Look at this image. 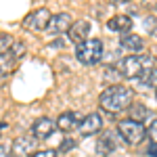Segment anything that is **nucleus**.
I'll return each instance as SVG.
<instances>
[{
    "instance_id": "nucleus-1",
    "label": "nucleus",
    "mask_w": 157,
    "mask_h": 157,
    "mask_svg": "<svg viewBox=\"0 0 157 157\" xmlns=\"http://www.w3.org/2000/svg\"><path fill=\"white\" fill-rule=\"evenodd\" d=\"M134 103V92L128 86H109L101 92L98 97V105L105 109L107 113H120V111H128V107Z\"/></svg>"
},
{
    "instance_id": "nucleus-2",
    "label": "nucleus",
    "mask_w": 157,
    "mask_h": 157,
    "mask_svg": "<svg viewBox=\"0 0 157 157\" xmlns=\"http://www.w3.org/2000/svg\"><path fill=\"white\" fill-rule=\"evenodd\" d=\"M151 69H155V61L151 55H128L117 63V75L126 80H138Z\"/></svg>"
},
{
    "instance_id": "nucleus-3",
    "label": "nucleus",
    "mask_w": 157,
    "mask_h": 157,
    "mask_svg": "<svg viewBox=\"0 0 157 157\" xmlns=\"http://www.w3.org/2000/svg\"><path fill=\"white\" fill-rule=\"evenodd\" d=\"M105 55V46L98 38H88L75 46V59L82 65H97Z\"/></svg>"
},
{
    "instance_id": "nucleus-4",
    "label": "nucleus",
    "mask_w": 157,
    "mask_h": 157,
    "mask_svg": "<svg viewBox=\"0 0 157 157\" xmlns=\"http://www.w3.org/2000/svg\"><path fill=\"white\" fill-rule=\"evenodd\" d=\"M117 136H120V140H124L126 145H140L143 138L147 136V132H145V126L143 124L132 121V120H121L117 124Z\"/></svg>"
},
{
    "instance_id": "nucleus-5",
    "label": "nucleus",
    "mask_w": 157,
    "mask_h": 157,
    "mask_svg": "<svg viewBox=\"0 0 157 157\" xmlns=\"http://www.w3.org/2000/svg\"><path fill=\"white\" fill-rule=\"evenodd\" d=\"M38 151V140L32 134H21L13 140L11 155L13 157H32Z\"/></svg>"
},
{
    "instance_id": "nucleus-6",
    "label": "nucleus",
    "mask_w": 157,
    "mask_h": 157,
    "mask_svg": "<svg viewBox=\"0 0 157 157\" xmlns=\"http://www.w3.org/2000/svg\"><path fill=\"white\" fill-rule=\"evenodd\" d=\"M50 17H52V13L48 9H36V11H32L27 17L23 19V27L25 29H29V32H42V29H46L50 23Z\"/></svg>"
},
{
    "instance_id": "nucleus-7",
    "label": "nucleus",
    "mask_w": 157,
    "mask_h": 157,
    "mask_svg": "<svg viewBox=\"0 0 157 157\" xmlns=\"http://www.w3.org/2000/svg\"><path fill=\"white\" fill-rule=\"evenodd\" d=\"M90 29H92L90 21H86V19H78V21H73L71 27L67 29V40L73 42V44L78 46V44H82L84 40H88Z\"/></svg>"
},
{
    "instance_id": "nucleus-8",
    "label": "nucleus",
    "mask_w": 157,
    "mask_h": 157,
    "mask_svg": "<svg viewBox=\"0 0 157 157\" xmlns=\"http://www.w3.org/2000/svg\"><path fill=\"white\" fill-rule=\"evenodd\" d=\"M120 136L115 132H111V130H105L103 132V136H98V140H97V153L101 157L105 155H111V153H115L117 151V147H120Z\"/></svg>"
},
{
    "instance_id": "nucleus-9",
    "label": "nucleus",
    "mask_w": 157,
    "mask_h": 157,
    "mask_svg": "<svg viewBox=\"0 0 157 157\" xmlns=\"http://www.w3.org/2000/svg\"><path fill=\"white\" fill-rule=\"evenodd\" d=\"M71 15L69 13H59V15H52L48 23V34L50 36H61V34H67V29L71 27Z\"/></svg>"
},
{
    "instance_id": "nucleus-10",
    "label": "nucleus",
    "mask_w": 157,
    "mask_h": 157,
    "mask_svg": "<svg viewBox=\"0 0 157 157\" xmlns=\"http://www.w3.org/2000/svg\"><path fill=\"white\" fill-rule=\"evenodd\" d=\"M55 132V121L50 117H38L34 124H32V136L36 140H44L48 138L50 134Z\"/></svg>"
},
{
    "instance_id": "nucleus-11",
    "label": "nucleus",
    "mask_w": 157,
    "mask_h": 157,
    "mask_svg": "<svg viewBox=\"0 0 157 157\" xmlns=\"http://www.w3.org/2000/svg\"><path fill=\"white\" fill-rule=\"evenodd\" d=\"M101 128H103V120L98 113H88L84 120H80V130L84 136H92V134L101 132Z\"/></svg>"
},
{
    "instance_id": "nucleus-12",
    "label": "nucleus",
    "mask_w": 157,
    "mask_h": 157,
    "mask_svg": "<svg viewBox=\"0 0 157 157\" xmlns=\"http://www.w3.org/2000/svg\"><path fill=\"white\" fill-rule=\"evenodd\" d=\"M120 46L126 50V52L136 55V52H140V50L145 48V40L140 36H136V34H121L120 36Z\"/></svg>"
},
{
    "instance_id": "nucleus-13",
    "label": "nucleus",
    "mask_w": 157,
    "mask_h": 157,
    "mask_svg": "<svg viewBox=\"0 0 157 157\" xmlns=\"http://www.w3.org/2000/svg\"><path fill=\"white\" fill-rule=\"evenodd\" d=\"M78 126H80V120H78V115H75L73 111L61 113L59 117H57V121H55V128L61 130V132H73Z\"/></svg>"
},
{
    "instance_id": "nucleus-14",
    "label": "nucleus",
    "mask_w": 157,
    "mask_h": 157,
    "mask_svg": "<svg viewBox=\"0 0 157 157\" xmlns=\"http://www.w3.org/2000/svg\"><path fill=\"white\" fill-rule=\"evenodd\" d=\"M107 27L111 32H120V34H130L132 29V19L128 15H115L107 21Z\"/></svg>"
},
{
    "instance_id": "nucleus-15",
    "label": "nucleus",
    "mask_w": 157,
    "mask_h": 157,
    "mask_svg": "<svg viewBox=\"0 0 157 157\" xmlns=\"http://www.w3.org/2000/svg\"><path fill=\"white\" fill-rule=\"evenodd\" d=\"M128 113H130V120L138 121V124H143V120H147V117L153 115L151 109L147 107V105H143V103H132V105L128 107Z\"/></svg>"
},
{
    "instance_id": "nucleus-16",
    "label": "nucleus",
    "mask_w": 157,
    "mask_h": 157,
    "mask_svg": "<svg viewBox=\"0 0 157 157\" xmlns=\"http://www.w3.org/2000/svg\"><path fill=\"white\" fill-rule=\"evenodd\" d=\"M25 55V44L23 42H15L11 46V50L6 52V57H2V59H6V61H11V63H15L17 59H21Z\"/></svg>"
},
{
    "instance_id": "nucleus-17",
    "label": "nucleus",
    "mask_w": 157,
    "mask_h": 157,
    "mask_svg": "<svg viewBox=\"0 0 157 157\" xmlns=\"http://www.w3.org/2000/svg\"><path fill=\"white\" fill-rule=\"evenodd\" d=\"M13 44H15V38L6 32H0V57H6V52L11 50Z\"/></svg>"
},
{
    "instance_id": "nucleus-18",
    "label": "nucleus",
    "mask_w": 157,
    "mask_h": 157,
    "mask_svg": "<svg viewBox=\"0 0 157 157\" xmlns=\"http://www.w3.org/2000/svg\"><path fill=\"white\" fill-rule=\"evenodd\" d=\"M143 25H145V32L149 36H157V17L155 15H147Z\"/></svg>"
},
{
    "instance_id": "nucleus-19",
    "label": "nucleus",
    "mask_w": 157,
    "mask_h": 157,
    "mask_svg": "<svg viewBox=\"0 0 157 157\" xmlns=\"http://www.w3.org/2000/svg\"><path fill=\"white\" fill-rule=\"evenodd\" d=\"M138 82H143L145 86H151V88H155V90H157V69H151L149 73L140 75Z\"/></svg>"
},
{
    "instance_id": "nucleus-20",
    "label": "nucleus",
    "mask_w": 157,
    "mask_h": 157,
    "mask_svg": "<svg viewBox=\"0 0 157 157\" xmlns=\"http://www.w3.org/2000/svg\"><path fill=\"white\" fill-rule=\"evenodd\" d=\"M145 132H147V136L151 138V143H153V145H157V117H153V120H151V124H149V128H147Z\"/></svg>"
},
{
    "instance_id": "nucleus-21",
    "label": "nucleus",
    "mask_w": 157,
    "mask_h": 157,
    "mask_svg": "<svg viewBox=\"0 0 157 157\" xmlns=\"http://www.w3.org/2000/svg\"><path fill=\"white\" fill-rule=\"evenodd\" d=\"M73 147H75V138H71V136H67L63 143H61V147L57 149V153H65V151H71Z\"/></svg>"
},
{
    "instance_id": "nucleus-22",
    "label": "nucleus",
    "mask_w": 157,
    "mask_h": 157,
    "mask_svg": "<svg viewBox=\"0 0 157 157\" xmlns=\"http://www.w3.org/2000/svg\"><path fill=\"white\" fill-rule=\"evenodd\" d=\"M32 157H59V153L55 149H44V151H36Z\"/></svg>"
},
{
    "instance_id": "nucleus-23",
    "label": "nucleus",
    "mask_w": 157,
    "mask_h": 157,
    "mask_svg": "<svg viewBox=\"0 0 157 157\" xmlns=\"http://www.w3.org/2000/svg\"><path fill=\"white\" fill-rule=\"evenodd\" d=\"M0 157H9V147L0 143Z\"/></svg>"
},
{
    "instance_id": "nucleus-24",
    "label": "nucleus",
    "mask_w": 157,
    "mask_h": 157,
    "mask_svg": "<svg viewBox=\"0 0 157 157\" xmlns=\"http://www.w3.org/2000/svg\"><path fill=\"white\" fill-rule=\"evenodd\" d=\"M149 155H153V157H157V149H155V147H151V149H149Z\"/></svg>"
},
{
    "instance_id": "nucleus-25",
    "label": "nucleus",
    "mask_w": 157,
    "mask_h": 157,
    "mask_svg": "<svg viewBox=\"0 0 157 157\" xmlns=\"http://www.w3.org/2000/svg\"><path fill=\"white\" fill-rule=\"evenodd\" d=\"M6 128H9V124H6V121H0V132H2V130H6Z\"/></svg>"
},
{
    "instance_id": "nucleus-26",
    "label": "nucleus",
    "mask_w": 157,
    "mask_h": 157,
    "mask_svg": "<svg viewBox=\"0 0 157 157\" xmlns=\"http://www.w3.org/2000/svg\"><path fill=\"white\" fill-rule=\"evenodd\" d=\"M151 57H153V61H157V48L153 50V55H151Z\"/></svg>"
},
{
    "instance_id": "nucleus-27",
    "label": "nucleus",
    "mask_w": 157,
    "mask_h": 157,
    "mask_svg": "<svg viewBox=\"0 0 157 157\" xmlns=\"http://www.w3.org/2000/svg\"><path fill=\"white\" fill-rule=\"evenodd\" d=\"M155 97H157V90H155Z\"/></svg>"
}]
</instances>
